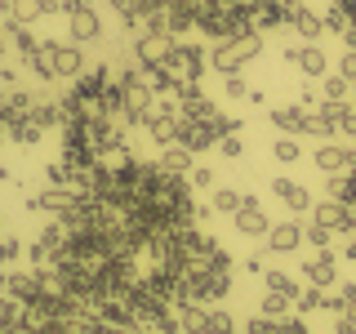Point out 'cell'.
<instances>
[{"instance_id":"ffe728a7","label":"cell","mask_w":356,"mask_h":334,"mask_svg":"<svg viewBox=\"0 0 356 334\" xmlns=\"http://www.w3.org/2000/svg\"><path fill=\"white\" fill-rule=\"evenodd\" d=\"M330 200L356 205V174H330Z\"/></svg>"},{"instance_id":"277c9868","label":"cell","mask_w":356,"mask_h":334,"mask_svg":"<svg viewBox=\"0 0 356 334\" xmlns=\"http://www.w3.org/2000/svg\"><path fill=\"white\" fill-rule=\"evenodd\" d=\"M178 36H170V31H152V36H138L134 40V58H138L143 67H165L174 54Z\"/></svg>"},{"instance_id":"6da1fadb","label":"cell","mask_w":356,"mask_h":334,"mask_svg":"<svg viewBox=\"0 0 356 334\" xmlns=\"http://www.w3.org/2000/svg\"><path fill=\"white\" fill-rule=\"evenodd\" d=\"M263 54V36H259V27L254 31H236V36H222L214 40V49H209V67L222 76H232V72H241L250 58H259Z\"/></svg>"},{"instance_id":"836d02e7","label":"cell","mask_w":356,"mask_h":334,"mask_svg":"<svg viewBox=\"0 0 356 334\" xmlns=\"http://www.w3.org/2000/svg\"><path fill=\"white\" fill-rule=\"evenodd\" d=\"M241 267H245V272H250V276H263V272H267V263H263V254H250V259H245Z\"/></svg>"},{"instance_id":"f1b7e54d","label":"cell","mask_w":356,"mask_h":334,"mask_svg":"<svg viewBox=\"0 0 356 334\" xmlns=\"http://www.w3.org/2000/svg\"><path fill=\"white\" fill-rule=\"evenodd\" d=\"M303 237H307V245H316V250H330L334 232H330V228H321L316 218H307V223H303Z\"/></svg>"},{"instance_id":"d6986e66","label":"cell","mask_w":356,"mask_h":334,"mask_svg":"<svg viewBox=\"0 0 356 334\" xmlns=\"http://www.w3.org/2000/svg\"><path fill=\"white\" fill-rule=\"evenodd\" d=\"M9 138H14L18 148H36V143L44 138V125H40L36 116H31V120H18V125H9Z\"/></svg>"},{"instance_id":"b9f144b4","label":"cell","mask_w":356,"mask_h":334,"mask_svg":"<svg viewBox=\"0 0 356 334\" xmlns=\"http://www.w3.org/2000/svg\"><path fill=\"white\" fill-rule=\"evenodd\" d=\"M0 237H5V232H0Z\"/></svg>"},{"instance_id":"e575fe53","label":"cell","mask_w":356,"mask_h":334,"mask_svg":"<svg viewBox=\"0 0 356 334\" xmlns=\"http://www.w3.org/2000/svg\"><path fill=\"white\" fill-rule=\"evenodd\" d=\"M339 72L348 76V81H352V76H356V54H352V49H348V54H343V58H339Z\"/></svg>"},{"instance_id":"f35d334b","label":"cell","mask_w":356,"mask_h":334,"mask_svg":"<svg viewBox=\"0 0 356 334\" xmlns=\"http://www.w3.org/2000/svg\"><path fill=\"white\" fill-rule=\"evenodd\" d=\"M343 40H348V49L356 54V27H352V31H348V36H343Z\"/></svg>"},{"instance_id":"4316f807","label":"cell","mask_w":356,"mask_h":334,"mask_svg":"<svg viewBox=\"0 0 356 334\" xmlns=\"http://www.w3.org/2000/svg\"><path fill=\"white\" fill-rule=\"evenodd\" d=\"M250 81H245V76L241 72H232V76H222V94H227L232 98V103H245V98H250Z\"/></svg>"},{"instance_id":"d590c367","label":"cell","mask_w":356,"mask_h":334,"mask_svg":"<svg viewBox=\"0 0 356 334\" xmlns=\"http://www.w3.org/2000/svg\"><path fill=\"white\" fill-rule=\"evenodd\" d=\"M343 259L356 263V232H348V241H343Z\"/></svg>"},{"instance_id":"44dd1931","label":"cell","mask_w":356,"mask_h":334,"mask_svg":"<svg viewBox=\"0 0 356 334\" xmlns=\"http://www.w3.org/2000/svg\"><path fill=\"white\" fill-rule=\"evenodd\" d=\"M241 200H245V192H236V187H214V196H209V209H214V214H236Z\"/></svg>"},{"instance_id":"8992f818","label":"cell","mask_w":356,"mask_h":334,"mask_svg":"<svg viewBox=\"0 0 356 334\" xmlns=\"http://www.w3.org/2000/svg\"><path fill=\"white\" fill-rule=\"evenodd\" d=\"M267 254H294V250H303V218H285V223H272L267 228Z\"/></svg>"},{"instance_id":"52a82bcc","label":"cell","mask_w":356,"mask_h":334,"mask_svg":"<svg viewBox=\"0 0 356 334\" xmlns=\"http://www.w3.org/2000/svg\"><path fill=\"white\" fill-rule=\"evenodd\" d=\"M0 294L18 299V303H36V299H44V272H5V289Z\"/></svg>"},{"instance_id":"5bb4252c","label":"cell","mask_w":356,"mask_h":334,"mask_svg":"<svg viewBox=\"0 0 356 334\" xmlns=\"http://www.w3.org/2000/svg\"><path fill=\"white\" fill-rule=\"evenodd\" d=\"M312 218L321 223V228H330L334 237H348V205H339V200H321V205H312Z\"/></svg>"},{"instance_id":"ab89813d","label":"cell","mask_w":356,"mask_h":334,"mask_svg":"<svg viewBox=\"0 0 356 334\" xmlns=\"http://www.w3.org/2000/svg\"><path fill=\"white\" fill-rule=\"evenodd\" d=\"M352 98H356V76H352Z\"/></svg>"},{"instance_id":"60d3db41","label":"cell","mask_w":356,"mask_h":334,"mask_svg":"<svg viewBox=\"0 0 356 334\" xmlns=\"http://www.w3.org/2000/svg\"><path fill=\"white\" fill-rule=\"evenodd\" d=\"M0 289H5V276H0Z\"/></svg>"},{"instance_id":"8d00e7d4","label":"cell","mask_w":356,"mask_h":334,"mask_svg":"<svg viewBox=\"0 0 356 334\" xmlns=\"http://www.w3.org/2000/svg\"><path fill=\"white\" fill-rule=\"evenodd\" d=\"M67 14H76V9H94V0H63Z\"/></svg>"},{"instance_id":"9a60e30c","label":"cell","mask_w":356,"mask_h":334,"mask_svg":"<svg viewBox=\"0 0 356 334\" xmlns=\"http://www.w3.org/2000/svg\"><path fill=\"white\" fill-rule=\"evenodd\" d=\"M267 120H272L281 134H303V103H276V107H267Z\"/></svg>"},{"instance_id":"cb8c5ba5","label":"cell","mask_w":356,"mask_h":334,"mask_svg":"<svg viewBox=\"0 0 356 334\" xmlns=\"http://www.w3.org/2000/svg\"><path fill=\"white\" fill-rule=\"evenodd\" d=\"M321 18H325V31H330V36H348V31H352V14L339 5V0H334V5H330Z\"/></svg>"},{"instance_id":"8fae6325","label":"cell","mask_w":356,"mask_h":334,"mask_svg":"<svg viewBox=\"0 0 356 334\" xmlns=\"http://www.w3.org/2000/svg\"><path fill=\"white\" fill-rule=\"evenodd\" d=\"M67 27H72V45H89L103 36V18H98V9H76V14H67Z\"/></svg>"},{"instance_id":"83f0119b","label":"cell","mask_w":356,"mask_h":334,"mask_svg":"<svg viewBox=\"0 0 356 334\" xmlns=\"http://www.w3.org/2000/svg\"><path fill=\"white\" fill-rule=\"evenodd\" d=\"M22 254H27V245H22L18 237H0V267H14Z\"/></svg>"},{"instance_id":"7c38bea8","label":"cell","mask_w":356,"mask_h":334,"mask_svg":"<svg viewBox=\"0 0 356 334\" xmlns=\"http://www.w3.org/2000/svg\"><path fill=\"white\" fill-rule=\"evenodd\" d=\"M178 143H183L192 156L214 152V148H218V129L209 125V120H187V129H183V138H178Z\"/></svg>"},{"instance_id":"4dcf8cb0","label":"cell","mask_w":356,"mask_h":334,"mask_svg":"<svg viewBox=\"0 0 356 334\" xmlns=\"http://www.w3.org/2000/svg\"><path fill=\"white\" fill-rule=\"evenodd\" d=\"M218 156H227V161H241V156H245L241 134H227V138H218Z\"/></svg>"},{"instance_id":"e0dca14e","label":"cell","mask_w":356,"mask_h":334,"mask_svg":"<svg viewBox=\"0 0 356 334\" xmlns=\"http://www.w3.org/2000/svg\"><path fill=\"white\" fill-rule=\"evenodd\" d=\"M263 289H272V294H285L289 303H298V294H303V285H298L289 272H263Z\"/></svg>"},{"instance_id":"1f68e13d","label":"cell","mask_w":356,"mask_h":334,"mask_svg":"<svg viewBox=\"0 0 356 334\" xmlns=\"http://www.w3.org/2000/svg\"><path fill=\"white\" fill-rule=\"evenodd\" d=\"M339 134L356 138V103H343V116H339Z\"/></svg>"},{"instance_id":"7402d4cb","label":"cell","mask_w":356,"mask_h":334,"mask_svg":"<svg viewBox=\"0 0 356 334\" xmlns=\"http://www.w3.org/2000/svg\"><path fill=\"white\" fill-rule=\"evenodd\" d=\"M272 156H276L281 165H294V161H303V143H298L294 134H281V138L272 143Z\"/></svg>"},{"instance_id":"2e32d148","label":"cell","mask_w":356,"mask_h":334,"mask_svg":"<svg viewBox=\"0 0 356 334\" xmlns=\"http://www.w3.org/2000/svg\"><path fill=\"white\" fill-rule=\"evenodd\" d=\"M289 27H294L298 31V36H303V45H316L321 36H325V18H321V14H312V9L303 5V9H298V14L294 18H289Z\"/></svg>"},{"instance_id":"9c48e42d","label":"cell","mask_w":356,"mask_h":334,"mask_svg":"<svg viewBox=\"0 0 356 334\" xmlns=\"http://www.w3.org/2000/svg\"><path fill=\"white\" fill-rule=\"evenodd\" d=\"M232 223H236L241 237H267V228H272V218L263 214L259 196H245V200H241V209L232 214Z\"/></svg>"},{"instance_id":"ba28073f","label":"cell","mask_w":356,"mask_h":334,"mask_svg":"<svg viewBox=\"0 0 356 334\" xmlns=\"http://www.w3.org/2000/svg\"><path fill=\"white\" fill-rule=\"evenodd\" d=\"M303 281L307 285H339V259L334 250H312L303 259Z\"/></svg>"},{"instance_id":"484cf974","label":"cell","mask_w":356,"mask_h":334,"mask_svg":"<svg viewBox=\"0 0 356 334\" xmlns=\"http://www.w3.org/2000/svg\"><path fill=\"white\" fill-rule=\"evenodd\" d=\"M289 299L285 294H272V289H263V317H272V321H285L289 317Z\"/></svg>"},{"instance_id":"5b68a950","label":"cell","mask_w":356,"mask_h":334,"mask_svg":"<svg viewBox=\"0 0 356 334\" xmlns=\"http://www.w3.org/2000/svg\"><path fill=\"white\" fill-rule=\"evenodd\" d=\"M285 63H294L307 81L330 76V58H325V49H321V45H285Z\"/></svg>"},{"instance_id":"603a6c76","label":"cell","mask_w":356,"mask_h":334,"mask_svg":"<svg viewBox=\"0 0 356 334\" xmlns=\"http://www.w3.org/2000/svg\"><path fill=\"white\" fill-rule=\"evenodd\" d=\"M161 165H165V170H170V174H192V152H187L183 143H174V148H165Z\"/></svg>"},{"instance_id":"d6a6232c","label":"cell","mask_w":356,"mask_h":334,"mask_svg":"<svg viewBox=\"0 0 356 334\" xmlns=\"http://www.w3.org/2000/svg\"><path fill=\"white\" fill-rule=\"evenodd\" d=\"M245 334H281V321L259 317V321H250V326H245Z\"/></svg>"},{"instance_id":"3957f363","label":"cell","mask_w":356,"mask_h":334,"mask_svg":"<svg viewBox=\"0 0 356 334\" xmlns=\"http://www.w3.org/2000/svg\"><path fill=\"white\" fill-rule=\"evenodd\" d=\"M312 161L321 174H356V143H321Z\"/></svg>"},{"instance_id":"74e56055","label":"cell","mask_w":356,"mask_h":334,"mask_svg":"<svg viewBox=\"0 0 356 334\" xmlns=\"http://www.w3.org/2000/svg\"><path fill=\"white\" fill-rule=\"evenodd\" d=\"M348 232H356V205H348Z\"/></svg>"},{"instance_id":"d4e9b609","label":"cell","mask_w":356,"mask_h":334,"mask_svg":"<svg viewBox=\"0 0 356 334\" xmlns=\"http://www.w3.org/2000/svg\"><path fill=\"white\" fill-rule=\"evenodd\" d=\"M200 334H236V321H232V312L209 308V317H205V326H200Z\"/></svg>"},{"instance_id":"30bf717a","label":"cell","mask_w":356,"mask_h":334,"mask_svg":"<svg viewBox=\"0 0 356 334\" xmlns=\"http://www.w3.org/2000/svg\"><path fill=\"white\" fill-rule=\"evenodd\" d=\"M272 196L281 200L289 214H307L312 209V192L303 183H294V178H272Z\"/></svg>"},{"instance_id":"4fadbf2b","label":"cell","mask_w":356,"mask_h":334,"mask_svg":"<svg viewBox=\"0 0 356 334\" xmlns=\"http://www.w3.org/2000/svg\"><path fill=\"white\" fill-rule=\"evenodd\" d=\"M0 18L18 22V27H31V22L44 18V0H0Z\"/></svg>"},{"instance_id":"7a4b0ae2","label":"cell","mask_w":356,"mask_h":334,"mask_svg":"<svg viewBox=\"0 0 356 334\" xmlns=\"http://www.w3.org/2000/svg\"><path fill=\"white\" fill-rule=\"evenodd\" d=\"M339 116H343V103L321 98V103L303 107V134L307 138H334V134H339Z\"/></svg>"},{"instance_id":"ac0fdd59","label":"cell","mask_w":356,"mask_h":334,"mask_svg":"<svg viewBox=\"0 0 356 334\" xmlns=\"http://www.w3.org/2000/svg\"><path fill=\"white\" fill-rule=\"evenodd\" d=\"M321 98H330V103H348V98H352V81L343 72L321 76Z\"/></svg>"},{"instance_id":"f546056e","label":"cell","mask_w":356,"mask_h":334,"mask_svg":"<svg viewBox=\"0 0 356 334\" xmlns=\"http://www.w3.org/2000/svg\"><path fill=\"white\" fill-rule=\"evenodd\" d=\"M187 183H192V187H200V192H214V170H209V165H192Z\"/></svg>"}]
</instances>
